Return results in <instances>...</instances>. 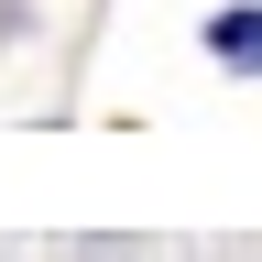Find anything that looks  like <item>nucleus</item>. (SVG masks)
I'll use <instances>...</instances> for the list:
<instances>
[{"label": "nucleus", "mask_w": 262, "mask_h": 262, "mask_svg": "<svg viewBox=\"0 0 262 262\" xmlns=\"http://www.w3.org/2000/svg\"><path fill=\"white\" fill-rule=\"evenodd\" d=\"M208 66H229V77H262V0H229V11H208Z\"/></svg>", "instance_id": "f257e3e1"}]
</instances>
